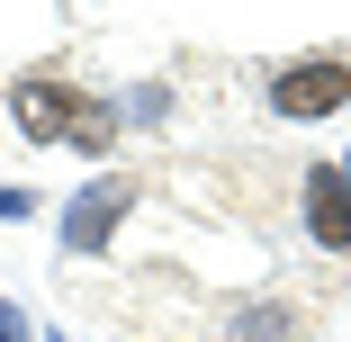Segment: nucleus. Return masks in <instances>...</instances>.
I'll return each instance as SVG.
<instances>
[{"mask_svg": "<svg viewBox=\"0 0 351 342\" xmlns=\"http://www.w3.org/2000/svg\"><path fill=\"white\" fill-rule=\"evenodd\" d=\"M19 126L36 135V145H82V154H108V135H117L82 90H63V82H19Z\"/></svg>", "mask_w": 351, "mask_h": 342, "instance_id": "1", "label": "nucleus"}, {"mask_svg": "<svg viewBox=\"0 0 351 342\" xmlns=\"http://www.w3.org/2000/svg\"><path fill=\"white\" fill-rule=\"evenodd\" d=\"M342 99H351V73H342L333 54H315V63H289V73L270 82V108H279V117H333Z\"/></svg>", "mask_w": 351, "mask_h": 342, "instance_id": "2", "label": "nucleus"}, {"mask_svg": "<svg viewBox=\"0 0 351 342\" xmlns=\"http://www.w3.org/2000/svg\"><path fill=\"white\" fill-rule=\"evenodd\" d=\"M126 198H135V180H99V189H82L73 208H63V252H99V243L117 234V217H126Z\"/></svg>", "mask_w": 351, "mask_h": 342, "instance_id": "3", "label": "nucleus"}, {"mask_svg": "<svg viewBox=\"0 0 351 342\" xmlns=\"http://www.w3.org/2000/svg\"><path fill=\"white\" fill-rule=\"evenodd\" d=\"M306 225L324 252H351V171H306Z\"/></svg>", "mask_w": 351, "mask_h": 342, "instance_id": "4", "label": "nucleus"}, {"mask_svg": "<svg viewBox=\"0 0 351 342\" xmlns=\"http://www.w3.org/2000/svg\"><path fill=\"white\" fill-rule=\"evenodd\" d=\"M289 333H298V324L279 315V306H261V315H243V342H289Z\"/></svg>", "mask_w": 351, "mask_h": 342, "instance_id": "5", "label": "nucleus"}, {"mask_svg": "<svg viewBox=\"0 0 351 342\" xmlns=\"http://www.w3.org/2000/svg\"><path fill=\"white\" fill-rule=\"evenodd\" d=\"M0 342H36V333H27V315H19L10 297H0Z\"/></svg>", "mask_w": 351, "mask_h": 342, "instance_id": "6", "label": "nucleus"}]
</instances>
